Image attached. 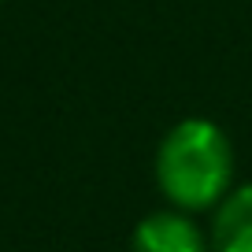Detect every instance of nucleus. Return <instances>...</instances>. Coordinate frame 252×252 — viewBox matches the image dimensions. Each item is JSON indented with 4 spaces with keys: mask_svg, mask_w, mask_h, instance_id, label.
Segmentation results:
<instances>
[{
    "mask_svg": "<svg viewBox=\"0 0 252 252\" xmlns=\"http://www.w3.org/2000/svg\"><path fill=\"white\" fill-rule=\"evenodd\" d=\"M234 141L219 123L189 115L174 123L156 149V186L171 208L215 212L234 189Z\"/></svg>",
    "mask_w": 252,
    "mask_h": 252,
    "instance_id": "nucleus-1",
    "label": "nucleus"
},
{
    "mask_svg": "<svg viewBox=\"0 0 252 252\" xmlns=\"http://www.w3.org/2000/svg\"><path fill=\"white\" fill-rule=\"evenodd\" d=\"M134 252H208L212 237H204V230L197 226V219L182 208H159L149 212L134 226L130 237Z\"/></svg>",
    "mask_w": 252,
    "mask_h": 252,
    "instance_id": "nucleus-2",
    "label": "nucleus"
},
{
    "mask_svg": "<svg viewBox=\"0 0 252 252\" xmlns=\"http://www.w3.org/2000/svg\"><path fill=\"white\" fill-rule=\"evenodd\" d=\"M212 252H252V182L234 186L212 215Z\"/></svg>",
    "mask_w": 252,
    "mask_h": 252,
    "instance_id": "nucleus-3",
    "label": "nucleus"
},
{
    "mask_svg": "<svg viewBox=\"0 0 252 252\" xmlns=\"http://www.w3.org/2000/svg\"><path fill=\"white\" fill-rule=\"evenodd\" d=\"M0 4H4V0H0Z\"/></svg>",
    "mask_w": 252,
    "mask_h": 252,
    "instance_id": "nucleus-4",
    "label": "nucleus"
}]
</instances>
